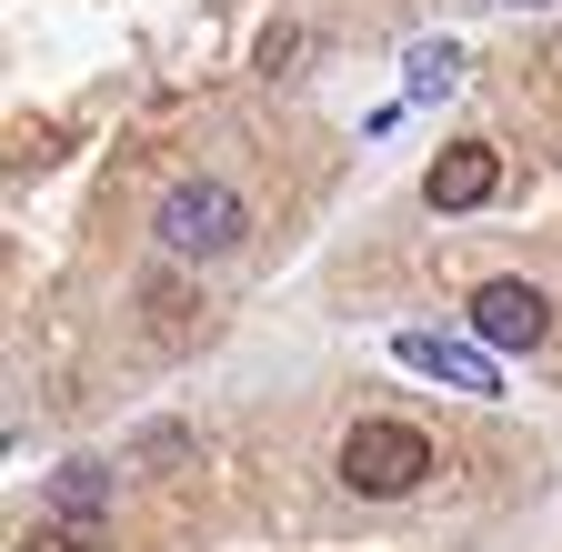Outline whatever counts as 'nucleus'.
I'll use <instances>...</instances> for the list:
<instances>
[{"label": "nucleus", "mask_w": 562, "mask_h": 552, "mask_svg": "<svg viewBox=\"0 0 562 552\" xmlns=\"http://www.w3.org/2000/svg\"><path fill=\"white\" fill-rule=\"evenodd\" d=\"M432 432L422 423H392V412H372V423H351L341 432V452H331V472L351 482V493L362 503H402V493H422V482H432Z\"/></svg>", "instance_id": "f257e3e1"}, {"label": "nucleus", "mask_w": 562, "mask_h": 552, "mask_svg": "<svg viewBox=\"0 0 562 552\" xmlns=\"http://www.w3.org/2000/svg\"><path fill=\"white\" fill-rule=\"evenodd\" d=\"M151 232H161L171 261H211V251H241L251 201H241L232 181H171V191H161V212H151Z\"/></svg>", "instance_id": "f03ea898"}, {"label": "nucleus", "mask_w": 562, "mask_h": 552, "mask_svg": "<svg viewBox=\"0 0 562 552\" xmlns=\"http://www.w3.org/2000/svg\"><path fill=\"white\" fill-rule=\"evenodd\" d=\"M472 331L492 341V352H542V341H552V292H532V282H482L472 292Z\"/></svg>", "instance_id": "7ed1b4c3"}, {"label": "nucleus", "mask_w": 562, "mask_h": 552, "mask_svg": "<svg viewBox=\"0 0 562 552\" xmlns=\"http://www.w3.org/2000/svg\"><path fill=\"white\" fill-rule=\"evenodd\" d=\"M392 362H402V372H432V382H452V392H472V402H492V392H503V372H492V341L402 331V341H392Z\"/></svg>", "instance_id": "20e7f679"}, {"label": "nucleus", "mask_w": 562, "mask_h": 552, "mask_svg": "<svg viewBox=\"0 0 562 552\" xmlns=\"http://www.w3.org/2000/svg\"><path fill=\"white\" fill-rule=\"evenodd\" d=\"M492 191H503V151L492 142H452L432 171H422V201H432V212H482Z\"/></svg>", "instance_id": "39448f33"}, {"label": "nucleus", "mask_w": 562, "mask_h": 552, "mask_svg": "<svg viewBox=\"0 0 562 552\" xmlns=\"http://www.w3.org/2000/svg\"><path fill=\"white\" fill-rule=\"evenodd\" d=\"M41 512H81V522H111V462H60L41 482Z\"/></svg>", "instance_id": "423d86ee"}, {"label": "nucleus", "mask_w": 562, "mask_h": 552, "mask_svg": "<svg viewBox=\"0 0 562 552\" xmlns=\"http://www.w3.org/2000/svg\"><path fill=\"white\" fill-rule=\"evenodd\" d=\"M402 91H412V101L462 91V41H412V50H402Z\"/></svg>", "instance_id": "0eeeda50"}, {"label": "nucleus", "mask_w": 562, "mask_h": 552, "mask_svg": "<svg viewBox=\"0 0 562 552\" xmlns=\"http://www.w3.org/2000/svg\"><path fill=\"white\" fill-rule=\"evenodd\" d=\"M101 542H111V522H81V512H41L21 552H101Z\"/></svg>", "instance_id": "6e6552de"}, {"label": "nucleus", "mask_w": 562, "mask_h": 552, "mask_svg": "<svg viewBox=\"0 0 562 552\" xmlns=\"http://www.w3.org/2000/svg\"><path fill=\"white\" fill-rule=\"evenodd\" d=\"M513 11H552V0H513Z\"/></svg>", "instance_id": "1a4fd4ad"}]
</instances>
